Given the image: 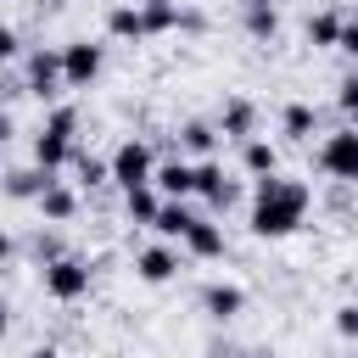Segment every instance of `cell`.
I'll list each match as a JSON object with an SVG mask.
<instances>
[{
	"label": "cell",
	"instance_id": "cell-1",
	"mask_svg": "<svg viewBox=\"0 0 358 358\" xmlns=\"http://www.w3.org/2000/svg\"><path fill=\"white\" fill-rule=\"evenodd\" d=\"M308 201H313V196H308L302 179H285V173L257 179V190H252V235H263V241L296 235L302 218H308Z\"/></svg>",
	"mask_w": 358,
	"mask_h": 358
},
{
	"label": "cell",
	"instance_id": "cell-2",
	"mask_svg": "<svg viewBox=\"0 0 358 358\" xmlns=\"http://www.w3.org/2000/svg\"><path fill=\"white\" fill-rule=\"evenodd\" d=\"M73 129H78V112H73V106H56V112L45 117V129H39V140H34V162H39L45 173H56V168L73 157Z\"/></svg>",
	"mask_w": 358,
	"mask_h": 358
},
{
	"label": "cell",
	"instance_id": "cell-3",
	"mask_svg": "<svg viewBox=\"0 0 358 358\" xmlns=\"http://www.w3.org/2000/svg\"><path fill=\"white\" fill-rule=\"evenodd\" d=\"M90 280H95V268L84 263V257H50L45 263V296L50 302H78V296H90Z\"/></svg>",
	"mask_w": 358,
	"mask_h": 358
},
{
	"label": "cell",
	"instance_id": "cell-4",
	"mask_svg": "<svg viewBox=\"0 0 358 358\" xmlns=\"http://www.w3.org/2000/svg\"><path fill=\"white\" fill-rule=\"evenodd\" d=\"M106 168H112V185H117V190H140V185L157 179V157H151L145 140H123V145L112 151Z\"/></svg>",
	"mask_w": 358,
	"mask_h": 358
},
{
	"label": "cell",
	"instance_id": "cell-5",
	"mask_svg": "<svg viewBox=\"0 0 358 358\" xmlns=\"http://www.w3.org/2000/svg\"><path fill=\"white\" fill-rule=\"evenodd\" d=\"M319 168H324L336 185H358V129H336V134H324V145H319Z\"/></svg>",
	"mask_w": 358,
	"mask_h": 358
},
{
	"label": "cell",
	"instance_id": "cell-6",
	"mask_svg": "<svg viewBox=\"0 0 358 358\" xmlns=\"http://www.w3.org/2000/svg\"><path fill=\"white\" fill-rule=\"evenodd\" d=\"M101 62H106V50L90 45V39L62 45V84H67V90H90V84L101 78Z\"/></svg>",
	"mask_w": 358,
	"mask_h": 358
},
{
	"label": "cell",
	"instance_id": "cell-7",
	"mask_svg": "<svg viewBox=\"0 0 358 358\" xmlns=\"http://www.w3.org/2000/svg\"><path fill=\"white\" fill-rule=\"evenodd\" d=\"M22 90L39 95V101H50V95L62 90V50H34V56H28V78H22Z\"/></svg>",
	"mask_w": 358,
	"mask_h": 358
},
{
	"label": "cell",
	"instance_id": "cell-8",
	"mask_svg": "<svg viewBox=\"0 0 358 358\" xmlns=\"http://www.w3.org/2000/svg\"><path fill=\"white\" fill-rule=\"evenodd\" d=\"M162 196H173V201H185V196H196V162L190 157H173V162H157V179H151Z\"/></svg>",
	"mask_w": 358,
	"mask_h": 358
},
{
	"label": "cell",
	"instance_id": "cell-9",
	"mask_svg": "<svg viewBox=\"0 0 358 358\" xmlns=\"http://www.w3.org/2000/svg\"><path fill=\"white\" fill-rule=\"evenodd\" d=\"M196 196H201L207 207H218V213L235 201V185L224 179V168H218L213 157H201V162H196Z\"/></svg>",
	"mask_w": 358,
	"mask_h": 358
},
{
	"label": "cell",
	"instance_id": "cell-10",
	"mask_svg": "<svg viewBox=\"0 0 358 358\" xmlns=\"http://www.w3.org/2000/svg\"><path fill=\"white\" fill-rule=\"evenodd\" d=\"M252 129H257V106H252V101H241V95H235V101H224V112H218V134L246 145V140H252Z\"/></svg>",
	"mask_w": 358,
	"mask_h": 358
},
{
	"label": "cell",
	"instance_id": "cell-11",
	"mask_svg": "<svg viewBox=\"0 0 358 358\" xmlns=\"http://www.w3.org/2000/svg\"><path fill=\"white\" fill-rule=\"evenodd\" d=\"M134 274H140L145 285H162V280L179 274V252H173V246H145V252L134 257Z\"/></svg>",
	"mask_w": 358,
	"mask_h": 358
},
{
	"label": "cell",
	"instance_id": "cell-12",
	"mask_svg": "<svg viewBox=\"0 0 358 358\" xmlns=\"http://www.w3.org/2000/svg\"><path fill=\"white\" fill-rule=\"evenodd\" d=\"M201 308L224 324V319H235V313L246 308V291H241V285H229V280H213V285L201 291Z\"/></svg>",
	"mask_w": 358,
	"mask_h": 358
},
{
	"label": "cell",
	"instance_id": "cell-13",
	"mask_svg": "<svg viewBox=\"0 0 358 358\" xmlns=\"http://www.w3.org/2000/svg\"><path fill=\"white\" fill-rule=\"evenodd\" d=\"M190 257H224V229L213 224V218H196L190 229H185V241H179Z\"/></svg>",
	"mask_w": 358,
	"mask_h": 358
},
{
	"label": "cell",
	"instance_id": "cell-14",
	"mask_svg": "<svg viewBox=\"0 0 358 358\" xmlns=\"http://www.w3.org/2000/svg\"><path fill=\"white\" fill-rule=\"evenodd\" d=\"M140 11H145V34H168V28H196V17H190V11H179L173 0H140Z\"/></svg>",
	"mask_w": 358,
	"mask_h": 358
},
{
	"label": "cell",
	"instance_id": "cell-15",
	"mask_svg": "<svg viewBox=\"0 0 358 358\" xmlns=\"http://www.w3.org/2000/svg\"><path fill=\"white\" fill-rule=\"evenodd\" d=\"M50 179H56V173H45L39 162H34V168H11V173H6V196H11V201H39V190H45Z\"/></svg>",
	"mask_w": 358,
	"mask_h": 358
},
{
	"label": "cell",
	"instance_id": "cell-16",
	"mask_svg": "<svg viewBox=\"0 0 358 358\" xmlns=\"http://www.w3.org/2000/svg\"><path fill=\"white\" fill-rule=\"evenodd\" d=\"M39 213H45L50 224H67V218L78 213V196H73V190H67L62 179H50V185L39 190Z\"/></svg>",
	"mask_w": 358,
	"mask_h": 358
},
{
	"label": "cell",
	"instance_id": "cell-17",
	"mask_svg": "<svg viewBox=\"0 0 358 358\" xmlns=\"http://www.w3.org/2000/svg\"><path fill=\"white\" fill-rule=\"evenodd\" d=\"M123 213H129V224H157V213H162V190H157V185L123 190Z\"/></svg>",
	"mask_w": 358,
	"mask_h": 358
},
{
	"label": "cell",
	"instance_id": "cell-18",
	"mask_svg": "<svg viewBox=\"0 0 358 358\" xmlns=\"http://www.w3.org/2000/svg\"><path fill=\"white\" fill-rule=\"evenodd\" d=\"M190 224H196V213H190L185 201L162 196V213H157V224H151V229H157L162 241H185V229H190Z\"/></svg>",
	"mask_w": 358,
	"mask_h": 358
},
{
	"label": "cell",
	"instance_id": "cell-19",
	"mask_svg": "<svg viewBox=\"0 0 358 358\" xmlns=\"http://www.w3.org/2000/svg\"><path fill=\"white\" fill-rule=\"evenodd\" d=\"M106 34H112V39H151L140 6H112V11H106Z\"/></svg>",
	"mask_w": 358,
	"mask_h": 358
},
{
	"label": "cell",
	"instance_id": "cell-20",
	"mask_svg": "<svg viewBox=\"0 0 358 358\" xmlns=\"http://www.w3.org/2000/svg\"><path fill=\"white\" fill-rule=\"evenodd\" d=\"M218 140H224V134H218V123H185V129H179V145H185V157H196V162H201V157H213V145H218Z\"/></svg>",
	"mask_w": 358,
	"mask_h": 358
},
{
	"label": "cell",
	"instance_id": "cell-21",
	"mask_svg": "<svg viewBox=\"0 0 358 358\" xmlns=\"http://www.w3.org/2000/svg\"><path fill=\"white\" fill-rule=\"evenodd\" d=\"M241 162H246V173H252V179L280 173V151H274L268 140H246V145H241Z\"/></svg>",
	"mask_w": 358,
	"mask_h": 358
},
{
	"label": "cell",
	"instance_id": "cell-22",
	"mask_svg": "<svg viewBox=\"0 0 358 358\" xmlns=\"http://www.w3.org/2000/svg\"><path fill=\"white\" fill-rule=\"evenodd\" d=\"M341 22H347V17H336V11H319V17H308V45H319V50L341 45Z\"/></svg>",
	"mask_w": 358,
	"mask_h": 358
},
{
	"label": "cell",
	"instance_id": "cell-23",
	"mask_svg": "<svg viewBox=\"0 0 358 358\" xmlns=\"http://www.w3.org/2000/svg\"><path fill=\"white\" fill-rule=\"evenodd\" d=\"M246 34L252 39H274L280 34V11L274 6H246Z\"/></svg>",
	"mask_w": 358,
	"mask_h": 358
},
{
	"label": "cell",
	"instance_id": "cell-24",
	"mask_svg": "<svg viewBox=\"0 0 358 358\" xmlns=\"http://www.w3.org/2000/svg\"><path fill=\"white\" fill-rule=\"evenodd\" d=\"M313 123H319V117H313V106H302V101H291V106H285V117H280V129H285L291 140H308V134H313Z\"/></svg>",
	"mask_w": 358,
	"mask_h": 358
},
{
	"label": "cell",
	"instance_id": "cell-25",
	"mask_svg": "<svg viewBox=\"0 0 358 358\" xmlns=\"http://www.w3.org/2000/svg\"><path fill=\"white\" fill-rule=\"evenodd\" d=\"M73 162H78V185H106L112 179V168L95 162V157H73Z\"/></svg>",
	"mask_w": 358,
	"mask_h": 358
},
{
	"label": "cell",
	"instance_id": "cell-26",
	"mask_svg": "<svg viewBox=\"0 0 358 358\" xmlns=\"http://www.w3.org/2000/svg\"><path fill=\"white\" fill-rule=\"evenodd\" d=\"M336 336L358 341V302H341V308H336Z\"/></svg>",
	"mask_w": 358,
	"mask_h": 358
},
{
	"label": "cell",
	"instance_id": "cell-27",
	"mask_svg": "<svg viewBox=\"0 0 358 358\" xmlns=\"http://www.w3.org/2000/svg\"><path fill=\"white\" fill-rule=\"evenodd\" d=\"M336 101H341V112H352V117H358V73H347V78L336 84Z\"/></svg>",
	"mask_w": 358,
	"mask_h": 358
},
{
	"label": "cell",
	"instance_id": "cell-28",
	"mask_svg": "<svg viewBox=\"0 0 358 358\" xmlns=\"http://www.w3.org/2000/svg\"><path fill=\"white\" fill-rule=\"evenodd\" d=\"M17 56H22V39H17V28L0 22V62H17Z\"/></svg>",
	"mask_w": 358,
	"mask_h": 358
},
{
	"label": "cell",
	"instance_id": "cell-29",
	"mask_svg": "<svg viewBox=\"0 0 358 358\" xmlns=\"http://www.w3.org/2000/svg\"><path fill=\"white\" fill-rule=\"evenodd\" d=\"M336 50H347L352 62H358V22H341V45Z\"/></svg>",
	"mask_w": 358,
	"mask_h": 358
},
{
	"label": "cell",
	"instance_id": "cell-30",
	"mask_svg": "<svg viewBox=\"0 0 358 358\" xmlns=\"http://www.w3.org/2000/svg\"><path fill=\"white\" fill-rule=\"evenodd\" d=\"M28 358H62V352H56V347H34Z\"/></svg>",
	"mask_w": 358,
	"mask_h": 358
},
{
	"label": "cell",
	"instance_id": "cell-31",
	"mask_svg": "<svg viewBox=\"0 0 358 358\" xmlns=\"http://www.w3.org/2000/svg\"><path fill=\"white\" fill-rule=\"evenodd\" d=\"M6 257H11V235L0 229V263H6Z\"/></svg>",
	"mask_w": 358,
	"mask_h": 358
},
{
	"label": "cell",
	"instance_id": "cell-32",
	"mask_svg": "<svg viewBox=\"0 0 358 358\" xmlns=\"http://www.w3.org/2000/svg\"><path fill=\"white\" fill-rule=\"evenodd\" d=\"M6 140H11V117L0 112V145H6Z\"/></svg>",
	"mask_w": 358,
	"mask_h": 358
},
{
	"label": "cell",
	"instance_id": "cell-33",
	"mask_svg": "<svg viewBox=\"0 0 358 358\" xmlns=\"http://www.w3.org/2000/svg\"><path fill=\"white\" fill-rule=\"evenodd\" d=\"M6 324H11V319H6V302H0V336H6Z\"/></svg>",
	"mask_w": 358,
	"mask_h": 358
},
{
	"label": "cell",
	"instance_id": "cell-34",
	"mask_svg": "<svg viewBox=\"0 0 358 358\" xmlns=\"http://www.w3.org/2000/svg\"><path fill=\"white\" fill-rule=\"evenodd\" d=\"M241 6H274V0H241Z\"/></svg>",
	"mask_w": 358,
	"mask_h": 358
},
{
	"label": "cell",
	"instance_id": "cell-35",
	"mask_svg": "<svg viewBox=\"0 0 358 358\" xmlns=\"http://www.w3.org/2000/svg\"><path fill=\"white\" fill-rule=\"evenodd\" d=\"M241 358H268V352H241Z\"/></svg>",
	"mask_w": 358,
	"mask_h": 358
},
{
	"label": "cell",
	"instance_id": "cell-36",
	"mask_svg": "<svg viewBox=\"0 0 358 358\" xmlns=\"http://www.w3.org/2000/svg\"><path fill=\"white\" fill-rule=\"evenodd\" d=\"M50 6H67V0H50Z\"/></svg>",
	"mask_w": 358,
	"mask_h": 358
}]
</instances>
